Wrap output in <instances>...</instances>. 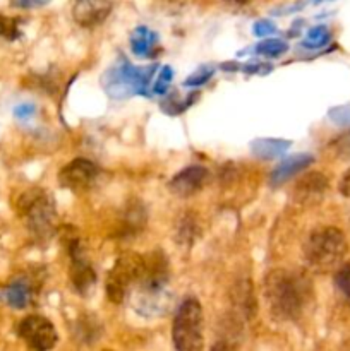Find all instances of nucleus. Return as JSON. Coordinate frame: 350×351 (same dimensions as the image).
<instances>
[{"label":"nucleus","mask_w":350,"mask_h":351,"mask_svg":"<svg viewBox=\"0 0 350 351\" xmlns=\"http://www.w3.org/2000/svg\"><path fill=\"white\" fill-rule=\"evenodd\" d=\"M312 297V288L304 274L288 269H273L264 278V300L270 314L278 321L301 317Z\"/></svg>","instance_id":"obj_1"},{"label":"nucleus","mask_w":350,"mask_h":351,"mask_svg":"<svg viewBox=\"0 0 350 351\" xmlns=\"http://www.w3.org/2000/svg\"><path fill=\"white\" fill-rule=\"evenodd\" d=\"M347 249L349 245H347V239L342 230L335 226H323L312 232L305 242V263L316 273H328L340 266Z\"/></svg>","instance_id":"obj_2"},{"label":"nucleus","mask_w":350,"mask_h":351,"mask_svg":"<svg viewBox=\"0 0 350 351\" xmlns=\"http://www.w3.org/2000/svg\"><path fill=\"white\" fill-rule=\"evenodd\" d=\"M146 271V259L141 254L126 252L115 261L106 278V298L112 304H122L129 291L141 283Z\"/></svg>","instance_id":"obj_3"},{"label":"nucleus","mask_w":350,"mask_h":351,"mask_svg":"<svg viewBox=\"0 0 350 351\" xmlns=\"http://www.w3.org/2000/svg\"><path fill=\"white\" fill-rule=\"evenodd\" d=\"M17 211L26 223L27 230L36 239H47L55 228L54 199L48 197L40 189L24 192L17 201Z\"/></svg>","instance_id":"obj_4"},{"label":"nucleus","mask_w":350,"mask_h":351,"mask_svg":"<svg viewBox=\"0 0 350 351\" xmlns=\"http://www.w3.org/2000/svg\"><path fill=\"white\" fill-rule=\"evenodd\" d=\"M172 341L178 351L202 348V308L196 298L182 302L172 326Z\"/></svg>","instance_id":"obj_5"},{"label":"nucleus","mask_w":350,"mask_h":351,"mask_svg":"<svg viewBox=\"0 0 350 351\" xmlns=\"http://www.w3.org/2000/svg\"><path fill=\"white\" fill-rule=\"evenodd\" d=\"M153 71L154 67L139 69L124 62L120 67H115L106 72L103 84H105L106 93L110 96H113V98H126V96L134 95V93L146 91Z\"/></svg>","instance_id":"obj_6"},{"label":"nucleus","mask_w":350,"mask_h":351,"mask_svg":"<svg viewBox=\"0 0 350 351\" xmlns=\"http://www.w3.org/2000/svg\"><path fill=\"white\" fill-rule=\"evenodd\" d=\"M19 338L26 343L30 348L45 351L55 348L58 341V335L55 326L48 319L41 315H27L19 322Z\"/></svg>","instance_id":"obj_7"},{"label":"nucleus","mask_w":350,"mask_h":351,"mask_svg":"<svg viewBox=\"0 0 350 351\" xmlns=\"http://www.w3.org/2000/svg\"><path fill=\"white\" fill-rule=\"evenodd\" d=\"M98 177V167L86 158H75L65 165L58 173V182L69 191H84Z\"/></svg>","instance_id":"obj_8"},{"label":"nucleus","mask_w":350,"mask_h":351,"mask_svg":"<svg viewBox=\"0 0 350 351\" xmlns=\"http://www.w3.org/2000/svg\"><path fill=\"white\" fill-rule=\"evenodd\" d=\"M209 180V170L201 165H192L178 171L170 182H168V191L178 197H191L198 194L206 187Z\"/></svg>","instance_id":"obj_9"},{"label":"nucleus","mask_w":350,"mask_h":351,"mask_svg":"<svg viewBox=\"0 0 350 351\" xmlns=\"http://www.w3.org/2000/svg\"><path fill=\"white\" fill-rule=\"evenodd\" d=\"M69 254H71V281L74 285L75 290L79 293L86 295L93 287H95L96 274L93 266L89 264V261L86 259L84 254H82L81 245L75 240L74 243L69 249Z\"/></svg>","instance_id":"obj_10"},{"label":"nucleus","mask_w":350,"mask_h":351,"mask_svg":"<svg viewBox=\"0 0 350 351\" xmlns=\"http://www.w3.org/2000/svg\"><path fill=\"white\" fill-rule=\"evenodd\" d=\"M112 12L110 0H74L72 14L75 23L84 27H93L102 24Z\"/></svg>","instance_id":"obj_11"},{"label":"nucleus","mask_w":350,"mask_h":351,"mask_svg":"<svg viewBox=\"0 0 350 351\" xmlns=\"http://www.w3.org/2000/svg\"><path fill=\"white\" fill-rule=\"evenodd\" d=\"M312 161H314V158H312L311 154H295V156L287 158V160L281 161V163L271 171V185L278 187V185L285 184V182L290 180L294 175L301 173V171L305 170L309 165H312Z\"/></svg>","instance_id":"obj_12"},{"label":"nucleus","mask_w":350,"mask_h":351,"mask_svg":"<svg viewBox=\"0 0 350 351\" xmlns=\"http://www.w3.org/2000/svg\"><path fill=\"white\" fill-rule=\"evenodd\" d=\"M328 191V178L319 171L304 175L295 185V195L301 201H316Z\"/></svg>","instance_id":"obj_13"},{"label":"nucleus","mask_w":350,"mask_h":351,"mask_svg":"<svg viewBox=\"0 0 350 351\" xmlns=\"http://www.w3.org/2000/svg\"><path fill=\"white\" fill-rule=\"evenodd\" d=\"M0 297L9 307L26 308L33 300V290H31L30 283H26V281H14V283L2 288Z\"/></svg>","instance_id":"obj_14"},{"label":"nucleus","mask_w":350,"mask_h":351,"mask_svg":"<svg viewBox=\"0 0 350 351\" xmlns=\"http://www.w3.org/2000/svg\"><path fill=\"white\" fill-rule=\"evenodd\" d=\"M288 147H290V141L281 139H257L250 144V151H253L254 156L263 161L280 158Z\"/></svg>","instance_id":"obj_15"},{"label":"nucleus","mask_w":350,"mask_h":351,"mask_svg":"<svg viewBox=\"0 0 350 351\" xmlns=\"http://www.w3.org/2000/svg\"><path fill=\"white\" fill-rule=\"evenodd\" d=\"M154 43H156V34H154L153 31L146 29V27H137L132 33V36H130V47H132V51L136 55H141V57L150 53V50L154 47Z\"/></svg>","instance_id":"obj_16"},{"label":"nucleus","mask_w":350,"mask_h":351,"mask_svg":"<svg viewBox=\"0 0 350 351\" xmlns=\"http://www.w3.org/2000/svg\"><path fill=\"white\" fill-rule=\"evenodd\" d=\"M335 287L343 300L350 304V263L342 264L335 273Z\"/></svg>","instance_id":"obj_17"},{"label":"nucleus","mask_w":350,"mask_h":351,"mask_svg":"<svg viewBox=\"0 0 350 351\" xmlns=\"http://www.w3.org/2000/svg\"><path fill=\"white\" fill-rule=\"evenodd\" d=\"M328 41H329L328 27H326V26H316V27H312L311 31H309L307 38L302 41V45H304L305 48H311V50H314V48L325 47Z\"/></svg>","instance_id":"obj_18"},{"label":"nucleus","mask_w":350,"mask_h":351,"mask_svg":"<svg viewBox=\"0 0 350 351\" xmlns=\"http://www.w3.org/2000/svg\"><path fill=\"white\" fill-rule=\"evenodd\" d=\"M21 36L19 19L9 16H0V38L14 41Z\"/></svg>","instance_id":"obj_19"},{"label":"nucleus","mask_w":350,"mask_h":351,"mask_svg":"<svg viewBox=\"0 0 350 351\" xmlns=\"http://www.w3.org/2000/svg\"><path fill=\"white\" fill-rule=\"evenodd\" d=\"M287 43L277 38H270V40L261 41L256 47V51L261 55H266V57H278V55L285 53L287 51Z\"/></svg>","instance_id":"obj_20"},{"label":"nucleus","mask_w":350,"mask_h":351,"mask_svg":"<svg viewBox=\"0 0 350 351\" xmlns=\"http://www.w3.org/2000/svg\"><path fill=\"white\" fill-rule=\"evenodd\" d=\"M213 67H201L198 72H194V74L191 75V77L187 79V81L184 82L185 86H191V88H194V86H201L205 84L206 81H209V77L213 75Z\"/></svg>","instance_id":"obj_21"},{"label":"nucleus","mask_w":350,"mask_h":351,"mask_svg":"<svg viewBox=\"0 0 350 351\" xmlns=\"http://www.w3.org/2000/svg\"><path fill=\"white\" fill-rule=\"evenodd\" d=\"M329 117L338 125H350V106H340L329 112Z\"/></svg>","instance_id":"obj_22"},{"label":"nucleus","mask_w":350,"mask_h":351,"mask_svg":"<svg viewBox=\"0 0 350 351\" xmlns=\"http://www.w3.org/2000/svg\"><path fill=\"white\" fill-rule=\"evenodd\" d=\"M172 75H174V72H172L170 67H163V69H161L160 75H158V82H156V86H154V93L161 95V93L167 91V86L170 84Z\"/></svg>","instance_id":"obj_23"},{"label":"nucleus","mask_w":350,"mask_h":351,"mask_svg":"<svg viewBox=\"0 0 350 351\" xmlns=\"http://www.w3.org/2000/svg\"><path fill=\"white\" fill-rule=\"evenodd\" d=\"M10 5L17 9H36V7L47 5L50 0H9Z\"/></svg>","instance_id":"obj_24"},{"label":"nucleus","mask_w":350,"mask_h":351,"mask_svg":"<svg viewBox=\"0 0 350 351\" xmlns=\"http://www.w3.org/2000/svg\"><path fill=\"white\" fill-rule=\"evenodd\" d=\"M254 33L257 36H270V34L277 33V27H275V24L268 23V21H259V23L254 24Z\"/></svg>","instance_id":"obj_25"},{"label":"nucleus","mask_w":350,"mask_h":351,"mask_svg":"<svg viewBox=\"0 0 350 351\" xmlns=\"http://www.w3.org/2000/svg\"><path fill=\"white\" fill-rule=\"evenodd\" d=\"M34 112H36L34 105L24 103V105L16 106V110H14V115H16V119H19V120H27L34 115Z\"/></svg>","instance_id":"obj_26"},{"label":"nucleus","mask_w":350,"mask_h":351,"mask_svg":"<svg viewBox=\"0 0 350 351\" xmlns=\"http://www.w3.org/2000/svg\"><path fill=\"white\" fill-rule=\"evenodd\" d=\"M338 191L340 194L345 195V197H350V168L343 173L342 180H340L338 184Z\"/></svg>","instance_id":"obj_27"},{"label":"nucleus","mask_w":350,"mask_h":351,"mask_svg":"<svg viewBox=\"0 0 350 351\" xmlns=\"http://www.w3.org/2000/svg\"><path fill=\"white\" fill-rule=\"evenodd\" d=\"M223 2L230 3V5H246L249 0H223Z\"/></svg>","instance_id":"obj_28"}]
</instances>
